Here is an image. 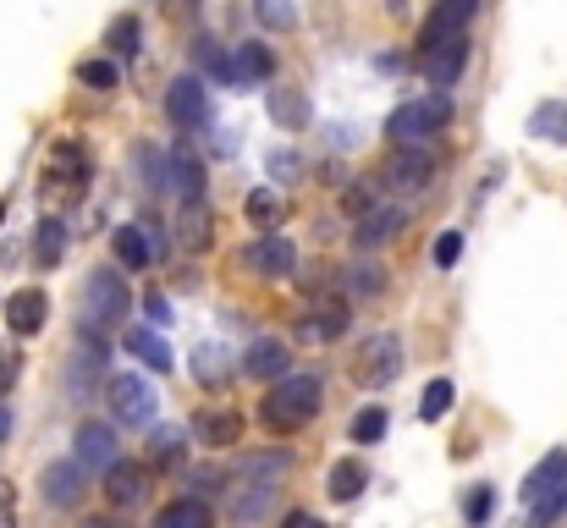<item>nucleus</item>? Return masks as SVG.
Here are the masks:
<instances>
[{"label":"nucleus","mask_w":567,"mask_h":528,"mask_svg":"<svg viewBox=\"0 0 567 528\" xmlns=\"http://www.w3.org/2000/svg\"><path fill=\"white\" fill-rule=\"evenodd\" d=\"M287 528H326V524H315L309 513H292V518H287Z\"/></svg>","instance_id":"09e8293b"},{"label":"nucleus","mask_w":567,"mask_h":528,"mask_svg":"<svg viewBox=\"0 0 567 528\" xmlns=\"http://www.w3.org/2000/svg\"><path fill=\"white\" fill-rule=\"evenodd\" d=\"M105 402H111V418L116 424H155V407H161V396H155V385L150 380H138V374H116L111 385H105Z\"/></svg>","instance_id":"0eeeda50"},{"label":"nucleus","mask_w":567,"mask_h":528,"mask_svg":"<svg viewBox=\"0 0 567 528\" xmlns=\"http://www.w3.org/2000/svg\"><path fill=\"white\" fill-rule=\"evenodd\" d=\"M183 452H188L183 429H155V435H150V446H144V463H150V468H177V463H183Z\"/></svg>","instance_id":"c756f323"},{"label":"nucleus","mask_w":567,"mask_h":528,"mask_svg":"<svg viewBox=\"0 0 567 528\" xmlns=\"http://www.w3.org/2000/svg\"><path fill=\"white\" fill-rule=\"evenodd\" d=\"M348 320H353V309H348V298H320L315 303V314H303V325H298V337L303 342H337L342 331H348Z\"/></svg>","instance_id":"f3484780"},{"label":"nucleus","mask_w":567,"mask_h":528,"mask_svg":"<svg viewBox=\"0 0 567 528\" xmlns=\"http://www.w3.org/2000/svg\"><path fill=\"white\" fill-rule=\"evenodd\" d=\"M385 187H396V193H430V182H435V155L424 149V144H396V155L385 161Z\"/></svg>","instance_id":"1a4fd4ad"},{"label":"nucleus","mask_w":567,"mask_h":528,"mask_svg":"<svg viewBox=\"0 0 567 528\" xmlns=\"http://www.w3.org/2000/svg\"><path fill=\"white\" fill-rule=\"evenodd\" d=\"M11 374H17V363H11V358L0 352V396H6V385H11Z\"/></svg>","instance_id":"de8ad7c7"},{"label":"nucleus","mask_w":567,"mask_h":528,"mask_svg":"<svg viewBox=\"0 0 567 528\" xmlns=\"http://www.w3.org/2000/svg\"><path fill=\"white\" fill-rule=\"evenodd\" d=\"M463 66H468V33H446V39L424 44V55H419V72L430 89H452Z\"/></svg>","instance_id":"6e6552de"},{"label":"nucleus","mask_w":567,"mask_h":528,"mask_svg":"<svg viewBox=\"0 0 567 528\" xmlns=\"http://www.w3.org/2000/svg\"><path fill=\"white\" fill-rule=\"evenodd\" d=\"M0 220H6V204H0Z\"/></svg>","instance_id":"603ef678"},{"label":"nucleus","mask_w":567,"mask_h":528,"mask_svg":"<svg viewBox=\"0 0 567 528\" xmlns=\"http://www.w3.org/2000/svg\"><path fill=\"white\" fill-rule=\"evenodd\" d=\"M474 11H480V0H441V6L424 17V44H435V39H446V33H468Z\"/></svg>","instance_id":"412c9836"},{"label":"nucleus","mask_w":567,"mask_h":528,"mask_svg":"<svg viewBox=\"0 0 567 528\" xmlns=\"http://www.w3.org/2000/svg\"><path fill=\"white\" fill-rule=\"evenodd\" d=\"M78 83L105 94V89H116V83H122V72H116L111 61H83V66H78Z\"/></svg>","instance_id":"ea45409f"},{"label":"nucleus","mask_w":567,"mask_h":528,"mask_svg":"<svg viewBox=\"0 0 567 528\" xmlns=\"http://www.w3.org/2000/svg\"><path fill=\"white\" fill-rule=\"evenodd\" d=\"M188 363H193V380H198V385H209V391H220V385L231 380V358H226V352L215 348V342L193 348Z\"/></svg>","instance_id":"393cba45"},{"label":"nucleus","mask_w":567,"mask_h":528,"mask_svg":"<svg viewBox=\"0 0 567 528\" xmlns=\"http://www.w3.org/2000/svg\"><path fill=\"white\" fill-rule=\"evenodd\" d=\"M127 352H138V363H144V369H155V374H166V369H172V348H166L155 331H138V325H133V331H127Z\"/></svg>","instance_id":"7c9ffc66"},{"label":"nucleus","mask_w":567,"mask_h":528,"mask_svg":"<svg viewBox=\"0 0 567 528\" xmlns=\"http://www.w3.org/2000/svg\"><path fill=\"white\" fill-rule=\"evenodd\" d=\"M209 242H215L209 204H204V198H183V215H177V248H183V253H204Z\"/></svg>","instance_id":"a211bd4d"},{"label":"nucleus","mask_w":567,"mask_h":528,"mask_svg":"<svg viewBox=\"0 0 567 528\" xmlns=\"http://www.w3.org/2000/svg\"><path fill=\"white\" fill-rule=\"evenodd\" d=\"M270 72H276V61H270V44H237L231 55H220V66H215V77L220 83H270Z\"/></svg>","instance_id":"f8f14e48"},{"label":"nucleus","mask_w":567,"mask_h":528,"mask_svg":"<svg viewBox=\"0 0 567 528\" xmlns=\"http://www.w3.org/2000/svg\"><path fill=\"white\" fill-rule=\"evenodd\" d=\"M380 435H385V413H380V407H364V413L353 418V441H359V446H375Z\"/></svg>","instance_id":"79ce46f5"},{"label":"nucleus","mask_w":567,"mask_h":528,"mask_svg":"<svg viewBox=\"0 0 567 528\" xmlns=\"http://www.w3.org/2000/svg\"><path fill=\"white\" fill-rule=\"evenodd\" d=\"M243 265H248L254 276H265V281H281V276H292L298 248H292L281 231H265L259 242H248V248H243Z\"/></svg>","instance_id":"9b49d317"},{"label":"nucleus","mask_w":567,"mask_h":528,"mask_svg":"<svg viewBox=\"0 0 567 528\" xmlns=\"http://www.w3.org/2000/svg\"><path fill=\"white\" fill-rule=\"evenodd\" d=\"M402 342L391 337V331H380L370 337L364 348L353 352V363H348V374H353V385H364V391H380V385H391L396 374H402Z\"/></svg>","instance_id":"39448f33"},{"label":"nucleus","mask_w":567,"mask_h":528,"mask_svg":"<svg viewBox=\"0 0 567 528\" xmlns=\"http://www.w3.org/2000/svg\"><path fill=\"white\" fill-rule=\"evenodd\" d=\"M105 342H94V348H78V358H72V396H89V380H100V369H105Z\"/></svg>","instance_id":"473e14b6"},{"label":"nucleus","mask_w":567,"mask_h":528,"mask_svg":"<svg viewBox=\"0 0 567 528\" xmlns=\"http://www.w3.org/2000/svg\"><path fill=\"white\" fill-rule=\"evenodd\" d=\"M287 342H276V337H259L254 348H248V358H243V369L254 374V380H281L287 374Z\"/></svg>","instance_id":"5701e85b"},{"label":"nucleus","mask_w":567,"mask_h":528,"mask_svg":"<svg viewBox=\"0 0 567 528\" xmlns=\"http://www.w3.org/2000/svg\"><path fill=\"white\" fill-rule=\"evenodd\" d=\"M446 122H452V100H446V89H435V94L396 105L385 133H391V144H430L435 133H446Z\"/></svg>","instance_id":"20e7f679"},{"label":"nucleus","mask_w":567,"mask_h":528,"mask_svg":"<svg viewBox=\"0 0 567 528\" xmlns=\"http://www.w3.org/2000/svg\"><path fill=\"white\" fill-rule=\"evenodd\" d=\"M254 17H259L270 33H292V28H298V11H292V0H254Z\"/></svg>","instance_id":"e433bc0d"},{"label":"nucleus","mask_w":567,"mask_h":528,"mask_svg":"<svg viewBox=\"0 0 567 528\" xmlns=\"http://www.w3.org/2000/svg\"><path fill=\"white\" fill-rule=\"evenodd\" d=\"M342 292H348V298H380V292H385V270L370 265V259H364V265H348V270H342Z\"/></svg>","instance_id":"72a5a7b5"},{"label":"nucleus","mask_w":567,"mask_h":528,"mask_svg":"<svg viewBox=\"0 0 567 528\" xmlns=\"http://www.w3.org/2000/svg\"><path fill=\"white\" fill-rule=\"evenodd\" d=\"M144 314L155 320V325H172V309H166V298L155 292V298H144Z\"/></svg>","instance_id":"a18cd8bd"},{"label":"nucleus","mask_w":567,"mask_h":528,"mask_svg":"<svg viewBox=\"0 0 567 528\" xmlns=\"http://www.w3.org/2000/svg\"><path fill=\"white\" fill-rule=\"evenodd\" d=\"M83 479H89V468H83L78 457H61V463H50V468H44V479H39V485H44V501H50V507H78V501H83V490H89Z\"/></svg>","instance_id":"4468645a"},{"label":"nucleus","mask_w":567,"mask_h":528,"mask_svg":"<svg viewBox=\"0 0 567 528\" xmlns=\"http://www.w3.org/2000/svg\"><path fill=\"white\" fill-rule=\"evenodd\" d=\"M89 528H116V524H89Z\"/></svg>","instance_id":"3c124183"},{"label":"nucleus","mask_w":567,"mask_h":528,"mask_svg":"<svg viewBox=\"0 0 567 528\" xmlns=\"http://www.w3.org/2000/svg\"><path fill=\"white\" fill-rule=\"evenodd\" d=\"M166 116H172L183 133L209 127V94H204L198 77H177V83H172V94H166Z\"/></svg>","instance_id":"ddd939ff"},{"label":"nucleus","mask_w":567,"mask_h":528,"mask_svg":"<svg viewBox=\"0 0 567 528\" xmlns=\"http://www.w3.org/2000/svg\"><path fill=\"white\" fill-rule=\"evenodd\" d=\"M33 248H39V265H55V259H61V248H66V226H61L55 215H50V220H39Z\"/></svg>","instance_id":"4c0bfd02"},{"label":"nucleus","mask_w":567,"mask_h":528,"mask_svg":"<svg viewBox=\"0 0 567 528\" xmlns=\"http://www.w3.org/2000/svg\"><path fill=\"white\" fill-rule=\"evenodd\" d=\"M188 435L193 441H204V446H237L243 441V413L237 407H204V413H193V424H188Z\"/></svg>","instance_id":"dca6fc26"},{"label":"nucleus","mask_w":567,"mask_h":528,"mask_svg":"<svg viewBox=\"0 0 567 528\" xmlns=\"http://www.w3.org/2000/svg\"><path fill=\"white\" fill-rule=\"evenodd\" d=\"M89 182V155L78 144H55L44 155V193H61V198H78Z\"/></svg>","instance_id":"9d476101"},{"label":"nucleus","mask_w":567,"mask_h":528,"mask_svg":"<svg viewBox=\"0 0 567 528\" xmlns=\"http://www.w3.org/2000/svg\"><path fill=\"white\" fill-rule=\"evenodd\" d=\"M529 133H535V138H546V144H567V100H546V105H535Z\"/></svg>","instance_id":"c85d7f7f"},{"label":"nucleus","mask_w":567,"mask_h":528,"mask_svg":"<svg viewBox=\"0 0 567 528\" xmlns=\"http://www.w3.org/2000/svg\"><path fill=\"white\" fill-rule=\"evenodd\" d=\"M270 116H276L281 127H292V133H298V127L309 122V105H303V94H298V89H270Z\"/></svg>","instance_id":"c9c22d12"},{"label":"nucleus","mask_w":567,"mask_h":528,"mask_svg":"<svg viewBox=\"0 0 567 528\" xmlns=\"http://www.w3.org/2000/svg\"><path fill=\"white\" fill-rule=\"evenodd\" d=\"M287 474V457L276 452V457H248V463H237L231 474H226V513L237 518V524H259L265 513H270V501H276V479Z\"/></svg>","instance_id":"f257e3e1"},{"label":"nucleus","mask_w":567,"mask_h":528,"mask_svg":"<svg viewBox=\"0 0 567 528\" xmlns=\"http://www.w3.org/2000/svg\"><path fill=\"white\" fill-rule=\"evenodd\" d=\"M155 528H215V513H209L198 496H183V501H172V507L155 518Z\"/></svg>","instance_id":"cd10ccee"},{"label":"nucleus","mask_w":567,"mask_h":528,"mask_svg":"<svg viewBox=\"0 0 567 528\" xmlns=\"http://www.w3.org/2000/svg\"><path fill=\"white\" fill-rule=\"evenodd\" d=\"M457 253H463V237H457V231H441V237H435V265L446 270V265H457Z\"/></svg>","instance_id":"37998d69"},{"label":"nucleus","mask_w":567,"mask_h":528,"mask_svg":"<svg viewBox=\"0 0 567 528\" xmlns=\"http://www.w3.org/2000/svg\"><path fill=\"white\" fill-rule=\"evenodd\" d=\"M0 528H17V490L0 485Z\"/></svg>","instance_id":"c03bdc74"},{"label":"nucleus","mask_w":567,"mask_h":528,"mask_svg":"<svg viewBox=\"0 0 567 528\" xmlns=\"http://www.w3.org/2000/svg\"><path fill=\"white\" fill-rule=\"evenodd\" d=\"M320 402H326L320 374H281V380L270 385V396L259 402V418H265L270 435H298L303 424H315Z\"/></svg>","instance_id":"f03ea898"},{"label":"nucleus","mask_w":567,"mask_h":528,"mask_svg":"<svg viewBox=\"0 0 567 528\" xmlns=\"http://www.w3.org/2000/svg\"><path fill=\"white\" fill-rule=\"evenodd\" d=\"M83 468H94V474H105L111 463H116V429L111 424H83L78 429V452H72Z\"/></svg>","instance_id":"aec40b11"},{"label":"nucleus","mask_w":567,"mask_h":528,"mask_svg":"<svg viewBox=\"0 0 567 528\" xmlns=\"http://www.w3.org/2000/svg\"><path fill=\"white\" fill-rule=\"evenodd\" d=\"M172 187H177L183 198H204V166L193 161V155L183 149V144L172 149Z\"/></svg>","instance_id":"f704fd0d"},{"label":"nucleus","mask_w":567,"mask_h":528,"mask_svg":"<svg viewBox=\"0 0 567 528\" xmlns=\"http://www.w3.org/2000/svg\"><path fill=\"white\" fill-rule=\"evenodd\" d=\"M150 496V463H111L105 468V501L111 507H138Z\"/></svg>","instance_id":"2eb2a0df"},{"label":"nucleus","mask_w":567,"mask_h":528,"mask_svg":"<svg viewBox=\"0 0 567 528\" xmlns=\"http://www.w3.org/2000/svg\"><path fill=\"white\" fill-rule=\"evenodd\" d=\"M524 507L529 528H551L567 513V452H546L535 463V474L524 479Z\"/></svg>","instance_id":"7ed1b4c3"},{"label":"nucleus","mask_w":567,"mask_h":528,"mask_svg":"<svg viewBox=\"0 0 567 528\" xmlns=\"http://www.w3.org/2000/svg\"><path fill=\"white\" fill-rule=\"evenodd\" d=\"M452 396H457V391H452V380H430V385H424V402H419V418H424V424H435V418L452 407Z\"/></svg>","instance_id":"58836bf2"},{"label":"nucleus","mask_w":567,"mask_h":528,"mask_svg":"<svg viewBox=\"0 0 567 528\" xmlns=\"http://www.w3.org/2000/svg\"><path fill=\"white\" fill-rule=\"evenodd\" d=\"M105 44H111V55H122V61H133V55L144 50V22H138L133 11H122V17H111V28H105Z\"/></svg>","instance_id":"a878e982"},{"label":"nucleus","mask_w":567,"mask_h":528,"mask_svg":"<svg viewBox=\"0 0 567 528\" xmlns=\"http://www.w3.org/2000/svg\"><path fill=\"white\" fill-rule=\"evenodd\" d=\"M364 485H370V474H364L359 457H342V463L331 468V501H359Z\"/></svg>","instance_id":"2f4dec72"},{"label":"nucleus","mask_w":567,"mask_h":528,"mask_svg":"<svg viewBox=\"0 0 567 528\" xmlns=\"http://www.w3.org/2000/svg\"><path fill=\"white\" fill-rule=\"evenodd\" d=\"M491 513H496L491 485H474V490H468V501H463V518H468V524H491Z\"/></svg>","instance_id":"a19ab883"},{"label":"nucleus","mask_w":567,"mask_h":528,"mask_svg":"<svg viewBox=\"0 0 567 528\" xmlns=\"http://www.w3.org/2000/svg\"><path fill=\"white\" fill-rule=\"evenodd\" d=\"M270 172L292 176V172H298V155H292V149H276V155H270Z\"/></svg>","instance_id":"49530a36"},{"label":"nucleus","mask_w":567,"mask_h":528,"mask_svg":"<svg viewBox=\"0 0 567 528\" xmlns=\"http://www.w3.org/2000/svg\"><path fill=\"white\" fill-rule=\"evenodd\" d=\"M44 309H50L44 292H39V287H22V292L6 298V325H11L17 337H39V331H44Z\"/></svg>","instance_id":"6ab92c4d"},{"label":"nucleus","mask_w":567,"mask_h":528,"mask_svg":"<svg viewBox=\"0 0 567 528\" xmlns=\"http://www.w3.org/2000/svg\"><path fill=\"white\" fill-rule=\"evenodd\" d=\"M402 226H408V215L402 209H364V220H359V248H380V242H391V237H402Z\"/></svg>","instance_id":"b1692460"},{"label":"nucleus","mask_w":567,"mask_h":528,"mask_svg":"<svg viewBox=\"0 0 567 528\" xmlns=\"http://www.w3.org/2000/svg\"><path fill=\"white\" fill-rule=\"evenodd\" d=\"M111 253H116L122 270H150V265H155V242H150L144 226H122V231L111 237Z\"/></svg>","instance_id":"4be33fe9"},{"label":"nucleus","mask_w":567,"mask_h":528,"mask_svg":"<svg viewBox=\"0 0 567 528\" xmlns=\"http://www.w3.org/2000/svg\"><path fill=\"white\" fill-rule=\"evenodd\" d=\"M6 435H11V413L0 407V441H6Z\"/></svg>","instance_id":"8fccbe9b"},{"label":"nucleus","mask_w":567,"mask_h":528,"mask_svg":"<svg viewBox=\"0 0 567 528\" xmlns=\"http://www.w3.org/2000/svg\"><path fill=\"white\" fill-rule=\"evenodd\" d=\"M243 209H248V220H254L259 231H281V220H287V198L270 193V187H254Z\"/></svg>","instance_id":"bb28decb"},{"label":"nucleus","mask_w":567,"mask_h":528,"mask_svg":"<svg viewBox=\"0 0 567 528\" xmlns=\"http://www.w3.org/2000/svg\"><path fill=\"white\" fill-rule=\"evenodd\" d=\"M127 309H133V292H127V281H122V270H94L89 276V325L94 331H116L122 320H127Z\"/></svg>","instance_id":"423d86ee"}]
</instances>
